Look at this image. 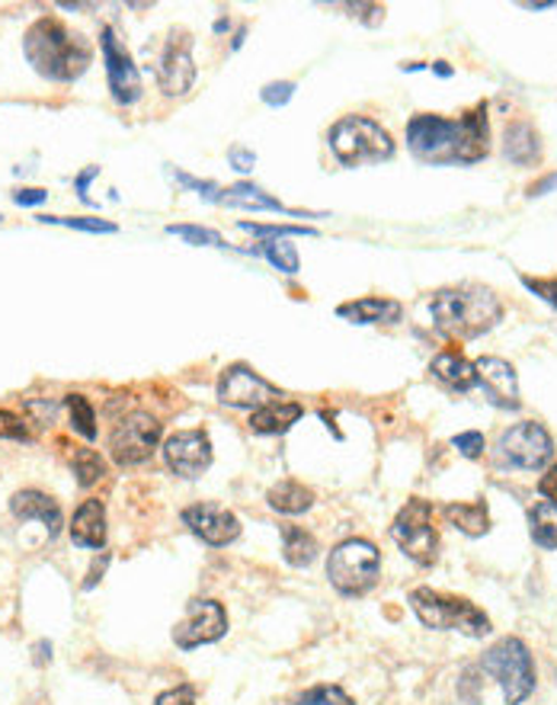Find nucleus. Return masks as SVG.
<instances>
[{"label": "nucleus", "instance_id": "1", "mask_svg": "<svg viewBox=\"0 0 557 705\" xmlns=\"http://www.w3.org/2000/svg\"><path fill=\"white\" fill-rule=\"evenodd\" d=\"M407 145L416 158L433 163H474L487 158V104H477L461 119L413 116L407 122Z\"/></svg>", "mask_w": 557, "mask_h": 705}, {"label": "nucleus", "instance_id": "2", "mask_svg": "<svg viewBox=\"0 0 557 705\" xmlns=\"http://www.w3.org/2000/svg\"><path fill=\"white\" fill-rule=\"evenodd\" d=\"M23 52L29 58V64L49 77V81H77L87 68H90V46L84 42V36L71 33L61 20L55 16H43L36 20L26 36H23Z\"/></svg>", "mask_w": 557, "mask_h": 705}, {"label": "nucleus", "instance_id": "3", "mask_svg": "<svg viewBox=\"0 0 557 705\" xmlns=\"http://www.w3.org/2000/svg\"><path fill=\"white\" fill-rule=\"evenodd\" d=\"M429 312L436 330L458 340H474L487 333L504 318L500 299L484 285H461V289H439L429 299Z\"/></svg>", "mask_w": 557, "mask_h": 705}, {"label": "nucleus", "instance_id": "4", "mask_svg": "<svg viewBox=\"0 0 557 705\" xmlns=\"http://www.w3.org/2000/svg\"><path fill=\"white\" fill-rule=\"evenodd\" d=\"M330 151L343 167H362V163L388 161L395 155V142L388 129H382L368 116H343L327 132Z\"/></svg>", "mask_w": 557, "mask_h": 705}, {"label": "nucleus", "instance_id": "5", "mask_svg": "<svg viewBox=\"0 0 557 705\" xmlns=\"http://www.w3.org/2000/svg\"><path fill=\"white\" fill-rule=\"evenodd\" d=\"M410 606L420 616V622L426 629H439V632H464L471 639H481L491 632V619L468 599L449 597L429 587H416L410 594Z\"/></svg>", "mask_w": 557, "mask_h": 705}, {"label": "nucleus", "instance_id": "6", "mask_svg": "<svg viewBox=\"0 0 557 705\" xmlns=\"http://www.w3.org/2000/svg\"><path fill=\"white\" fill-rule=\"evenodd\" d=\"M382 571V555L378 548L365 539H347L330 551L327 561V578L343 597H359L365 594Z\"/></svg>", "mask_w": 557, "mask_h": 705}, {"label": "nucleus", "instance_id": "7", "mask_svg": "<svg viewBox=\"0 0 557 705\" xmlns=\"http://www.w3.org/2000/svg\"><path fill=\"white\" fill-rule=\"evenodd\" d=\"M484 670L500 683L507 705H519L532 696L535 690V664L525 642L519 639H504L491 652L484 654Z\"/></svg>", "mask_w": 557, "mask_h": 705}, {"label": "nucleus", "instance_id": "8", "mask_svg": "<svg viewBox=\"0 0 557 705\" xmlns=\"http://www.w3.org/2000/svg\"><path fill=\"white\" fill-rule=\"evenodd\" d=\"M391 536L410 561L429 568L439 558V533H436L433 503L420 500V497L407 500V507L398 513V520L391 526Z\"/></svg>", "mask_w": 557, "mask_h": 705}, {"label": "nucleus", "instance_id": "9", "mask_svg": "<svg viewBox=\"0 0 557 705\" xmlns=\"http://www.w3.org/2000/svg\"><path fill=\"white\" fill-rule=\"evenodd\" d=\"M157 84L167 97H183L190 94L193 81H196V64H193V39L183 29H173L164 42V49L157 54L154 64Z\"/></svg>", "mask_w": 557, "mask_h": 705}, {"label": "nucleus", "instance_id": "10", "mask_svg": "<svg viewBox=\"0 0 557 705\" xmlns=\"http://www.w3.org/2000/svg\"><path fill=\"white\" fill-rule=\"evenodd\" d=\"M160 439V424L154 421L152 414L135 411L129 417H122L112 434H109V452L119 465H138L145 459H152V452L157 449Z\"/></svg>", "mask_w": 557, "mask_h": 705}, {"label": "nucleus", "instance_id": "11", "mask_svg": "<svg viewBox=\"0 0 557 705\" xmlns=\"http://www.w3.org/2000/svg\"><path fill=\"white\" fill-rule=\"evenodd\" d=\"M100 49L102 61H106V77H109L112 100L122 104V107H132V104L142 97V74H138V68H135L129 49L116 39V29H112V26H102Z\"/></svg>", "mask_w": 557, "mask_h": 705}, {"label": "nucleus", "instance_id": "12", "mask_svg": "<svg viewBox=\"0 0 557 705\" xmlns=\"http://www.w3.org/2000/svg\"><path fill=\"white\" fill-rule=\"evenodd\" d=\"M282 394L276 391V385L256 376L251 366H228L218 379V401L228 408H251L259 411L273 401H279Z\"/></svg>", "mask_w": 557, "mask_h": 705}, {"label": "nucleus", "instance_id": "13", "mask_svg": "<svg viewBox=\"0 0 557 705\" xmlns=\"http://www.w3.org/2000/svg\"><path fill=\"white\" fill-rule=\"evenodd\" d=\"M228 632V612L221 603L215 599H193L186 609V619L173 629V642L180 648H199V645H211Z\"/></svg>", "mask_w": 557, "mask_h": 705}, {"label": "nucleus", "instance_id": "14", "mask_svg": "<svg viewBox=\"0 0 557 705\" xmlns=\"http://www.w3.org/2000/svg\"><path fill=\"white\" fill-rule=\"evenodd\" d=\"M552 452H555L552 436L535 421L519 424L500 436V455L516 469H542L552 459Z\"/></svg>", "mask_w": 557, "mask_h": 705}, {"label": "nucleus", "instance_id": "15", "mask_svg": "<svg viewBox=\"0 0 557 705\" xmlns=\"http://www.w3.org/2000/svg\"><path fill=\"white\" fill-rule=\"evenodd\" d=\"M164 459L180 478H199L211 465V439L203 430H180L164 442Z\"/></svg>", "mask_w": 557, "mask_h": 705}, {"label": "nucleus", "instance_id": "16", "mask_svg": "<svg viewBox=\"0 0 557 705\" xmlns=\"http://www.w3.org/2000/svg\"><path fill=\"white\" fill-rule=\"evenodd\" d=\"M183 523L190 526L193 536H199L208 545H228L241 536V520L215 503H196L183 510Z\"/></svg>", "mask_w": 557, "mask_h": 705}, {"label": "nucleus", "instance_id": "17", "mask_svg": "<svg viewBox=\"0 0 557 705\" xmlns=\"http://www.w3.org/2000/svg\"><path fill=\"white\" fill-rule=\"evenodd\" d=\"M474 373L477 381L487 394L491 404L504 408V411H516L519 408V379H516V369L509 366L507 360L500 356H481L474 363Z\"/></svg>", "mask_w": 557, "mask_h": 705}, {"label": "nucleus", "instance_id": "18", "mask_svg": "<svg viewBox=\"0 0 557 705\" xmlns=\"http://www.w3.org/2000/svg\"><path fill=\"white\" fill-rule=\"evenodd\" d=\"M10 513L16 520H23V523L26 520H39L49 536H58V530H61V507L51 500L49 494H43V490L36 488L16 490L10 497Z\"/></svg>", "mask_w": 557, "mask_h": 705}, {"label": "nucleus", "instance_id": "19", "mask_svg": "<svg viewBox=\"0 0 557 705\" xmlns=\"http://www.w3.org/2000/svg\"><path fill=\"white\" fill-rule=\"evenodd\" d=\"M71 539H74V545L97 548V551L106 545V510H102L100 500L81 503V510L74 513V523H71Z\"/></svg>", "mask_w": 557, "mask_h": 705}, {"label": "nucleus", "instance_id": "20", "mask_svg": "<svg viewBox=\"0 0 557 705\" xmlns=\"http://www.w3.org/2000/svg\"><path fill=\"white\" fill-rule=\"evenodd\" d=\"M340 318H350L355 325H395L401 318V305L395 299H355L337 308Z\"/></svg>", "mask_w": 557, "mask_h": 705}, {"label": "nucleus", "instance_id": "21", "mask_svg": "<svg viewBox=\"0 0 557 705\" xmlns=\"http://www.w3.org/2000/svg\"><path fill=\"white\" fill-rule=\"evenodd\" d=\"M433 376L443 381V385H449V388H456V391H468V388H474L477 385V373H474V363H468L458 350H446V353H439L436 360H433Z\"/></svg>", "mask_w": 557, "mask_h": 705}, {"label": "nucleus", "instance_id": "22", "mask_svg": "<svg viewBox=\"0 0 557 705\" xmlns=\"http://www.w3.org/2000/svg\"><path fill=\"white\" fill-rule=\"evenodd\" d=\"M299 417H302V404H295V401H273V404L254 411L251 430L254 434H286L292 424H299Z\"/></svg>", "mask_w": 557, "mask_h": 705}, {"label": "nucleus", "instance_id": "23", "mask_svg": "<svg viewBox=\"0 0 557 705\" xmlns=\"http://www.w3.org/2000/svg\"><path fill=\"white\" fill-rule=\"evenodd\" d=\"M538 132L529 125V122H512L507 125V135H504V155L512 163H532L538 161Z\"/></svg>", "mask_w": 557, "mask_h": 705}, {"label": "nucleus", "instance_id": "24", "mask_svg": "<svg viewBox=\"0 0 557 705\" xmlns=\"http://www.w3.org/2000/svg\"><path fill=\"white\" fill-rule=\"evenodd\" d=\"M218 203H228V206H244V209H266V212H282V216H304L299 209H286L279 199L266 196L259 186L251 183H238L231 190H221V199Z\"/></svg>", "mask_w": 557, "mask_h": 705}, {"label": "nucleus", "instance_id": "25", "mask_svg": "<svg viewBox=\"0 0 557 705\" xmlns=\"http://www.w3.org/2000/svg\"><path fill=\"white\" fill-rule=\"evenodd\" d=\"M279 533H282V555L292 568H304L317 558V539L307 530L295 523H282Z\"/></svg>", "mask_w": 557, "mask_h": 705}, {"label": "nucleus", "instance_id": "26", "mask_svg": "<svg viewBox=\"0 0 557 705\" xmlns=\"http://www.w3.org/2000/svg\"><path fill=\"white\" fill-rule=\"evenodd\" d=\"M266 500H269V507L273 510H279V513H304L311 503H314V490L304 488L299 482H279L276 488H269L266 494Z\"/></svg>", "mask_w": 557, "mask_h": 705}, {"label": "nucleus", "instance_id": "27", "mask_svg": "<svg viewBox=\"0 0 557 705\" xmlns=\"http://www.w3.org/2000/svg\"><path fill=\"white\" fill-rule=\"evenodd\" d=\"M446 520L461 530L464 536H484L491 530V516L484 503H449L446 507Z\"/></svg>", "mask_w": 557, "mask_h": 705}, {"label": "nucleus", "instance_id": "28", "mask_svg": "<svg viewBox=\"0 0 557 705\" xmlns=\"http://www.w3.org/2000/svg\"><path fill=\"white\" fill-rule=\"evenodd\" d=\"M529 530H532V539L542 548H557V503L552 500H538L532 510H529Z\"/></svg>", "mask_w": 557, "mask_h": 705}, {"label": "nucleus", "instance_id": "29", "mask_svg": "<svg viewBox=\"0 0 557 705\" xmlns=\"http://www.w3.org/2000/svg\"><path fill=\"white\" fill-rule=\"evenodd\" d=\"M71 469H74V475H77V485H81V488L97 485L102 475H106V462H102V455L97 452V449H77V452H74V459H71Z\"/></svg>", "mask_w": 557, "mask_h": 705}, {"label": "nucleus", "instance_id": "30", "mask_svg": "<svg viewBox=\"0 0 557 705\" xmlns=\"http://www.w3.org/2000/svg\"><path fill=\"white\" fill-rule=\"evenodd\" d=\"M64 404H68V414H71V427L84 436V439H94L97 436V411H94V404L84 394H68Z\"/></svg>", "mask_w": 557, "mask_h": 705}, {"label": "nucleus", "instance_id": "31", "mask_svg": "<svg viewBox=\"0 0 557 705\" xmlns=\"http://www.w3.org/2000/svg\"><path fill=\"white\" fill-rule=\"evenodd\" d=\"M259 254H266V260H269L276 270L289 272V276L299 272V251H295V244H289V241H266V244H259Z\"/></svg>", "mask_w": 557, "mask_h": 705}, {"label": "nucleus", "instance_id": "32", "mask_svg": "<svg viewBox=\"0 0 557 705\" xmlns=\"http://www.w3.org/2000/svg\"><path fill=\"white\" fill-rule=\"evenodd\" d=\"M167 234H177L183 238L186 244H196V247H225L221 234L211 231V228H199V224H167Z\"/></svg>", "mask_w": 557, "mask_h": 705}, {"label": "nucleus", "instance_id": "33", "mask_svg": "<svg viewBox=\"0 0 557 705\" xmlns=\"http://www.w3.org/2000/svg\"><path fill=\"white\" fill-rule=\"evenodd\" d=\"M39 221H46V224H64V228H77V231H90V234H112V231H116V224H112V221H106V218L43 216Z\"/></svg>", "mask_w": 557, "mask_h": 705}, {"label": "nucleus", "instance_id": "34", "mask_svg": "<svg viewBox=\"0 0 557 705\" xmlns=\"http://www.w3.org/2000/svg\"><path fill=\"white\" fill-rule=\"evenodd\" d=\"M295 705H353V700L340 690V686H314V690H307L302 693Z\"/></svg>", "mask_w": 557, "mask_h": 705}, {"label": "nucleus", "instance_id": "35", "mask_svg": "<svg viewBox=\"0 0 557 705\" xmlns=\"http://www.w3.org/2000/svg\"><path fill=\"white\" fill-rule=\"evenodd\" d=\"M241 231H251V234H259V238H289V234L314 238V228H304V224H254V221H241Z\"/></svg>", "mask_w": 557, "mask_h": 705}, {"label": "nucleus", "instance_id": "36", "mask_svg": "<svg viewBox=\"0 0 557 705\" xmlns=\"http://www.w3.org/2000/svg\"><path fill=\"white\" fill-rule=\"evenodd\" d=\"M522 285H525V289H532L535 295H542L548 305H555L557 308V276H542V279H535V276H522Z\"/></svg>", "mask_w": 557, "mask_h": 705}, {"label": "nucleus", "instance_id": "37", "mask_svg": "<svg viewBox=\"0 0 557 705\" xmlns=\"http://www.w3.org/2000/svg\"><path fill=\"white\" fill-rule=\"evenodd\" d=\"M295 94V84L292 81H279V84H266L263 87V104L269 107H286Z\"/></svg>", "mask_w": 557, "mask_h": 705}, {"label": "nucleus", "instance_id": "38", "mask_svg": "<svg viewBox=\"0 0 557 705\" xmlns=\"http://www.w3.org/2000/svg\"><path fill=\"white\" fill-rule=\"evenodd\" d=\"M0 436L7 439H29V427L20 414L13 411H0Z\"/></svg>", "mask_w": 557, "mask_h": 705}, {"label": "nucleus", "instance_id": "39", "mask_svg": "<svg viewBox=\"0 0 557 705\" xmlns=\"http://www.w3.org/2000/svg\"><path fill=\"white\" fill-rule=\"evenodd\" d=\"M456 449L461 455H468V459H477L481 452H484V436L477 434V430H468V434H458L456 439Z\"/></svg>", "mask_w": 557, "mask_h": 705}, {"label": "nucleus", "instance_id": "40", "mask_svg": "<svg viewBox=\"0 0 557 705\" xmlns=\"http://www.w3.org/2000/svg\"><path fill=\"white\" fill-rule=\"evenodd\" d=\"M157 705H196L193 700V690L190 686H180V690H167L157 696Z\"/></svg>", "mask_w": 557, "mask_h": 705}, {"label": "nucleus", "instance_id": "41", "mask_svg": "<svg viewBox=\"0 0 557 705\" xmlns=\"http://www.w3.org/2000/svg\"><path fill=\"white\" fill-rule=\"evenodd\" d=\"M46 199H49L46 190H16V193H13V203H16V206H39V203H46Z\"/></svg>", "mask_w": 557, "mask_h": 705}, {"label": "nucleus", "instance_id": "42", "mask_svg": "<svg viewBox=\"0 0 557 705\" xmlns=\"http://www.w3.org/2000/svg\"><path fill=\"white\" fill-rule=\"evenodd\" d=\"M538 490L552 500V503H557V462L542 475V482H538Z\"/></svg>", "mask_w": 557, "mask_h": 705}, {"label": "nucleus", "instance_id": "43", "mask_svg": "<svg viewBox=\"0 0 557 705\" xmlns=\"http://www.w3.org/2000/svg\"><path fill=\"white\" fill-rule=\"evenodd\" d=\"M228 158H231V163H234V167H238L241 173L254 170V163H256L254 151H244V148H231V155H228Z\"/></svg>", "mask_w": 557, "mask_h": 705}, {"label": "nucleus", "instance_id": "44", "mask_svg": "<svg viewBox=\"0 0 557 705\" xmlns=\"http://www.w3.org/2000/svg\"><path fill=\"white\" fill-rule=\"evenodd\" d=\"M94 177H100V167H87V170L77 177V196H81L84 203H90V196H87V183H90Z\"/></svg>", "mask_w": 557, "mask_h": 705}, {"label": "nucleus", "instance_id": "45", "mask_svg": "<svg viewBox=\"0 0 557 705\" xmlns=\"http://www.w3.org/2000/svg\"><path fill=\"white\" fill-rule=\"evenodd\" d=\"M106 564H109V555H102L100 561H94V568H90V574H87V581H84V587H87V591L100 581L102 571H106Z\"/></svg>", "mask_w": 557, "mask_h": 705}, {"label": "nucleus", "instance_id": "46", "mask_svg": "<svg viewBox=\"0 0 557 705\" xmlns=\"http://www.w3.org/2000/svg\"><path fill=\"white\" fill-rule=\"evenodd\" d=\"M552 186H557V173L545 177V180H542V183H535V186H529V196H545Z\"/></svg>", "mask_w": 557, "mask_h": 705}, {"label": "nucleus", "instance_id": "47", "mask_svg": "<svg viewBox=\"0 0 557 705\" xmlns=\"http://www.w3.org/2000/svg\"><path fill=\"white\" fill-rule=\"evenodd\" d=\"M436 71H439L443 77H449V74H452V68H449L446 61H436Z\"/></svg>", "mask_w": 557, "mask_h": 705}]
</instances>
